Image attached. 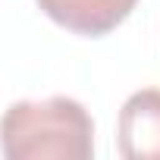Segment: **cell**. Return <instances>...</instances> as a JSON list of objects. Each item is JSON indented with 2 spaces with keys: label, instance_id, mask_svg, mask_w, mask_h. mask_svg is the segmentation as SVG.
I'll list each match as a JSON object with an SVG mask.
<instances>
[{
  "label": "cell",
  "instance_id": "cell-1",
  "mask_svg": "<svg viewBox=\"0 0 160 160\" xmlns=\"http://www.w3.org/2000/svg\"><path fill=\"white\" fill-rule=\"evenodd\" d=\"M0 151L7 160H88L94 119L66 94L16 101L0 116Z\"/></svg>",
  "mask_w": 160,
  "mask_h": 160
},
{
  "label": "cell",
  "instance_id": "cell-2",
  "mask_svg": "<svg viewBox=\"0 0 160 160\" xmlns=\"http://www.w3.org/2000/svg\"><path fill=\"white\" fill-rule=\"evenodd\" d=\"M116 148L126 160H160V88L126 98L116 119Z\"/></svg>",
  "mask_w": 160,
  "mask_h": 160
},
{
  "label": "cell",
  "instance_id": "cell-3",
  "mask_svg": "<svg viewBox=\"0 0 160 160\" xmlns=\"http://www.w3.org/2000/svg\"><path fill=\"white\" fill-rule=\"evenodd\" d=\"M35 3L47 19L72 35L104 38L132 16L138 0H35Z\"/></svg>",
  "mask_w": 160,
  "mask_h": 160
}]
</instances>
